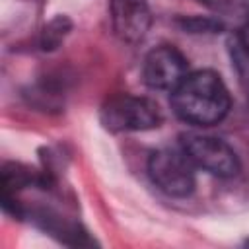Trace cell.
Returning a JSON list of instances; mask_svg holds the SVG:
<instances>
[{
	"label": "cell",
	"mask_w": 249,
	"mask_h": 249,
	"mask_svg": "<svg viewBox=\"0 0 249 249\" xmlns=\"http://www.w3.org/2000/svg\"><path fill=\"white\" fill-rule=\"evenodd\" d=\"M101 124L111 132H138L160 126L161 115L158 105L140 95L119 93L109 97L99 111Z\"/></svg>",
	"instance_id": "2"
},
{
	"label": "cell",
	"mask_w": 249,
	"mask_h": 249,
	"mask_svg": "<svg viewBox=\"0 0 249 249\" xmlns=\"http://www.w3.org/2000/svg\"><path fill=\"white\" fill-rule=\"evenodd\" d=\"M68 29H70V21L66 19V18H54L47 27H45V31H43V39H41V45H43V49L47 51V49H54L60 41H62V37L68 33Z\"/></svg>",
	"instance_id": "8"
},
{
	"label": "cell",
	"mask_w": 249,
	"mask_h": 249,
	"mask_svg": "<svg viewBox=\"0 0 249 249\" xmlns=\"http://www.w3.org/2000/svg\"><path fill=\"white\" fill-rule=\"evenodd\" d=\"M231 58H233V64L237 68L241 84L249 89V53L245 51V47L239 43L237 37L231 41Z\"/></svg>",
	"instance_id": "9"
},
{
	"label": "cell",
	"mask_w": 249,
	"mask_h": 249,
	"mask_svg": "<svg viewBox=\"0 0 249 249\" xmlns=\"http://www.w3.org/2000/svg\"><path fill=\"white\" fill-rule=\"evenodd\" d=\"M183 27L191 33H216L222 29V23L212 18H187L183 19Z\"/></svg>",
	"instance_id": "10"
},
{
	"label": "cell",
	"mask_w": 249,
	"mask_h": 249,
	"mask_svg": "<svg viewBox=\"0 0 249 249\" xmlns=\"http://www.w3.org/2000/svg\"><path fill=\"white\" fill-rule=\"evenodd\" d=\"M237 39H239V43L245 47V51L249 53V19L243 23V27H241V31H239Z\"/></svg>",
	"instance_id": "11"
},
{
	"label": "cell",
	"mask_w": 249,
	"mask_h": 249,
	"mask_svg": "<svg viewBox=\"0 0 249 249\" xmlns=\"http://www.w3.org/2000/svg\"><path fill=\"white\" fill-rule=\"evenodd\" d=\"M191 160L175 150H158L148 160V173L154 185L169 196H189L195 189V171Z\"/></svg>",
	"instance_id": "4"
},
{
	"label": "cell",
	"mask_w": 249,
	"mask_h": 249,
	"mask_svg": "<svg viewBox=\"0 0 249 249\" xmlns=\"http://www.w3.org/2000/svg\"><path fill=\"white\" fill-rule=\"evenodd\" d=\"M230 105V91L222 78L212 70L189 74L171 91V107L175 115L195 126L220 123L228 115Z\"/></svg>",
	"instance_id": "1"
},
{
	"label": "cell",
	"mask_w": 249,
	"mask_h": 249,
	"mask_svg": "<svg viewBox=\"0 0 249 249\" xmlns=\"http://www.w3.org/2000/svg\"><path fill=\"white\" fill-rule=\"evenodd\" d=\"M181 150L195 167L204 169L210 175L228 179L239 173V158L230 144L206 134H183Z\"/></svg>",
	"instance_id": "3"
},
{
	"label": "cell",
	"mask_w": 249,
	"mask_h": 249,
	"mask_svg": "<svg viewBox=\"0 0 249 249\" xmlns=\"http://www.w3.org/2000/svg\"><path fill=\"white\" fill-rule=\"evenodd\" d=\"M109 18L115 35L124 43H140L152 25V12L146 0H111Z\"/></svg>",
	"instance_id": "6"
},
{
	"label": "cell",
	"mask_w": 249,
	"mask_h": 249,
	"mask_svg": "<svg viewBox=\"0 0 249 249\" xmlns=\"http://www.w3.org/2000/svg\"><path fill=\"white\" fill-rule=\"evenodd\" d=\"M189 76V64L181 51L171 45L152 49L142 64V80L152 89L173 91Z\"/></svg>",
	"instance_id": "5"
},
{
	"label": "cell",
	"mask_w": 249,
	"mask_h": 249,
	"mask_svg": "<svg viewBox=\"0 0 249 249\" xmlns=\"http://www.w3.org/2000/svg\"><path fill=\"white\" fill-rule=\"evenodd\" d=\"M200 2L226 18H245V21L249 19V0H200Z\"/></svg>",
	"instance_id": "7"
}]
</instances>
